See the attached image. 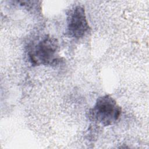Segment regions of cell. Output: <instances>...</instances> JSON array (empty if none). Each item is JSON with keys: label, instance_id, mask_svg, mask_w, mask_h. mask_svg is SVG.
Masks as SVG:
<instances>
[{"label": "cell", "instance_id": "1", "mask_svg": "<svg viewBox=\"0 0 149 149\" xmlns=\"http://www.w3.org/2000/svg\"><path fill=\"white\" fill-rule=\"evenodd\" d=\"M58 40L50 36H45L33 45L29 56L33 65L48 66L56 65L61 61Z\"/></svg>", "mask_w": 149, "mask_h": 149}, {"label": "cell", "instance_id": "2", "mask_svg": "<svg viewBox=\"0 0 149 149\" xmlns=\"http://www.w3.org/2000/svg\"><path fill=\"white\" fill-rule=\"evenodd\" d=\"M121 107L115 100L109 94L98 97L89 111L90 119L97 123L108 126L114 124L119 118Z\"/></svg>", "mask_w": 149, "mask_h": 149}, {"label": "cell", "instance_id": "3", "mask_svg": "<svg viewBox=\"0 0 149 149\" xmlns=\"http://www.w3.org/2000/svg\"><path fill=\"white\" fill-rule=\"evenodd\" d=\"M67 29L69 36L76 39L83 37L88 32L90 27L83 6L76 5L69 10L67 17Z\"/></svg>", "mask_w": 149, "mask_h": 149}]
</instances>
